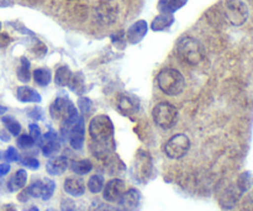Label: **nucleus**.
<instances>
[{
    "instance_id": "nucleus-26",
    "label": "nucleus",
    "mask_w": 253,
    "mask_h": 211,
    "mask_svg": "<svg viewBox=\"0 0 253 211\" xmlns=\"http://www.w3.org/2000/svg\"><path fill=\"white\" fill-rule=\"evenodd\" d=\"M17 78L22 83H27L31 79V72H30V61L26 57H21L20 59V67L16 72Z\"/></svg>"
},
{
    "instance_id": "nucleus-47",
    "label": "nucleus",
    "mask_w": 253,
    "mask_h": 211,
    "mask_svg": "<svg viewBox=\"0 0 253 211\" xmlns=\"http://www.w3.org/2000/svg\"><path fill=\"white\" fill-rule=\"evenodd\" d=\"M2 210L4 211H17L16 208H15V205H12V204L5 205V207L2 208Z\"/></svg>"
},
{
    "instance_id": "nucleus-49",
    "label": "nucleus",
    "mask_w": 253,
    "mask_h": 211,
    "mask_svg": "<svg viewBox=\"0 0 253 211\" xmlns=\"http://www.w3.org/2000/svg\"><path fill=\"white\" fill-rule=\"evenodd\" d=\"M6 111H7V109L5 108V106L0 105V115H4V114L6 113Z\"/></svg>"
},
{
    "instance_id": "nucleus-40",
    "label": "nucleus",
    "mask_w": 253,
    "mask_h": 211,
    "mask_svg": "<svg viewBox=\"0 0 253 211\" xmlns=\"http://www.w3.org/2000/svg\"><path fill=\"white\" fill-rule=\"evenodd\" d=\"M27 115H29L31 119H34V120L39 121L43 118V110H42L41 108H37L36 106V108L30 109V110L27 111Z\"/></svg>"
},
{
    "instance_id": "nucleus-44",
    "label": "nucleus",
    "mask_w": 253,
    "mask_h": 211,
    "mask_svg": "<svg viewBox=\"0 0 253 211\" xmlns=\"http://www.w3.org/2000/svg\"><path fill=\"white\" fill-rule=\"evenodd\" d=\"M9 172H10L9 163H1V165H0V175L4 177V175H6Z\"/></svg>"
},
{
    "instance_id": "nucleus-48",
    "label": "nucleus",
    "mask_w": 253,
    "mask_h": 211,
    "mask_svg": "<svg viewBox=\"0 0 253 211\" xmlns=\"http://www.w3.org/2000/svg\"><path fill=\"white\" fill-rule=\"evenodd\" d=\"M22 211H40V210L37 207H30V208H27V209H24Z\"/></svg>"
},
{
    "instance_id": "nucleus-25",
    "label": "nucleus",
    "mask_w": 253,
    "mask_h": 211,
    "mask_svg": "<svg viewBox=\"0 0 253 211\" xmlns=\"http://www.w3.org/2000/svg\"><path fill=\"white\" fill-rule=\"evenodd\" d=\"M52 74L49 69L47 68H37L34 71V81L37 85L40 86H47L51 83Z\"/></svg>"
},
{
    "instance_id": "nucleus-27",
    "label": "nucleus",
    "mask_w": 253,
    "mask_h": 211,
    "mask_svg": "<svg viewBox=\"0 0 253 211\" xmlns=\"http://www.w3.org/2000/svg\"><path fill=\"white\" fill-rule=\"evenodd\" d=\"M1 121L10 135L15 136V137H17L20 135V132H21V125H20V123L14 116H2Z\"/></svg>"
},
{
    "instance_id": "nucleus-18",
    "label": "nucleus",
    "mask_w": 253,
    "mask_h": 211,
    "mask_svg": "<svg viewBox=\"0 0 253 211\" xmlns=\"http://www.w3.org/2000/svg\"><path fill=\"white\" fill-rule=\"evenodd\" d=\"M118 108L125 115H132V114L137 113L138 110V103L133 96L128 95V94H123L119 98Z\"/></svg>"
},
{
    "instance_id": "nucleus-3",
    "label": "nucleus",
    "mask_w": 253,
    "mask_h": 211,
    "mask_svg": "<svg viewBox=\"0 0 253 211\" xmlns=\"http://www.w3.org/2000/svg\"><path fill=\"white\" fill-rule=\"evenodd\" d=\"M89 136L95 143H111L114 136V124L105 114L94 116L89 123Z\"/></svg>"
},
{
    "instance_id": "nucleus-29",
    "label": "nucleus",
    "mask_w": 253,
    "mask_h": 211,
    "mask_svg": "<svg viewBox=\"0 0 253 211\" xmlns=\"http://www.w3.org/2000/svg\"><path fill=\"white\" fill-rule=\"evenodd\" d=\"M68 86L76 94L83 93L84 89H85V83H84L83 74H82V73L73 74V76H72V78H71V81H69Z\"/></svg>"
},
{
    "instance_id": "nucleus-22",
    "label": "nucleus",
    "mask_w": 253,
    "mask_h": 211,
    "mask_svg": "<svg viewBox=\"0 0 253 211\" xmlns=\"http://www.w3.org/2000/svg\"><path fill=\"white\" fill-rule=\"evenodd\" d=\"M72 76H73V73H72L71 68L67 66H61L59 68H57L56 71V76H54V83H56V85L58 86H67L69 84V81H71Z\"/></svg>"
},
{
    "instance_id": "nucleus-17",
    "label": "nucleus",
    "mask_w": 253,
    "mask_h": 211,
    "mask_svg": "<svg viewBox=\"0 0 253 211\" xmlns=\"http://www.w3.org/2000/svg\"><path fill=\"white\" fill-rule=\"evenodd\" d=\"M16 98L17 100L21 101V103H41L42 98L34 88H30V86L22 85L19 86L16 89Z\"/></svg>"
},
{
    "instance_id": "nucleus-11",
    "label": "nucleus",
    "mask_w": 253,
    "mask_h": 211,
    "mask_svg": "<svg viewBox=\"0 0 253 211\" xmlns=\"http://www.w3.org/2000/svg\"><path fill=\"white\" fill-rule=\"evenodd\" d=\"M44 157H54L61 150V141H59L58 133L54 130L47 131L46 135H42L41 143L39 146Z\"/></svg>"
},
{
    "instance_id": "nucleus-5",
    "label": "nucleus",
    "mask_w": 253,
    "mask_h": 211,
    "mask_svg": "<svg viewBox=\"0 0 253 211\" xmlns=\"http://www.w3.org/2000/svg\"><path fill=\"white\" fill-rule=\"evenodd\" d=\"M224 14L232 26H241L249 19V7L242 0H225Z\"/></svg>"
},
{
    "instance_id": "nucleus-7",
    "label": "nucleus",
    "mask_w": 253,
    "mask_h": 211,
    "mask_svg": "<svg viewBox=\"0 0 253 211\" xmlns=\"http://www.w3.org/2000/svg\"><path fill=\"white\" fill-rule=\"evenodd\" d=\"M94 17L98 24L103 26H109L116 21L119 15L118 4L113 0H100L94 5Z\"/></svg>"
},
{
    "instance_id": "nucleus-20",
    "label": "nucleus",
    "mask_w": 253,
    "mask_h": 211,
    "mask_svg": "<svg viewBox=\"0 0 253 211\" xmlns=\"http://www.w3.org/2000/svg\"><path fill=\"white\" fill-rule=\"evenodd\" d=\"M27 183V172L25 169H19L7 182V189L9 192L15 193L17 190L24 189Z\"/></svg>"
},
{
    "instance_id": "nucleus-38",
    "label": "nucleus",
    "mask_w": 253,
    "mask_h": 211,
    "mask_svg": "<svg viewBox=\"0 0 253 211\" xmlns=\"http://www.w3.org/2000/svg\"><path fill=\"white\" fill-rule=\"evenodd\" d=\"M32 51H34V53L36 54L37 57H43L44 54L47 53V47L44 46L41 41L36 40V41H35L34 49H32Z\"/></svg>"
},
{
    "instance_id": "nucleus-50",
    "label": "nucleus",
    "mask_w": 253,
    "mask_h": 211,
    "mask_svg": "<svg viewBox=\"0 0 253 211\" xmlns=\"http://www.w3.org/2000/svg\"><path fill=\"white\" fill-rule=\"evenodd\" d=\"M30 2H41V1H44V0H29Z\"/></svg>"
},
{
    "instance_id": "nucleus-21",
    "label": "nucleus",
    "mask_w": 253,
    "mask_h": 211,
    "mask_svg": "<svg viewBox=\"0 0 253 211\" xmlns=\"http://www.w3.org/2000/svg\"><path fill=\"white\" fill-rule=\"evenodd\" d=\"M174 22V16L170 14H160L153 19L152 24H151V29L156 32L165 31V30L169 29Z\"/></svg>"
},
{
    "instance_id": "nucleus-14",
    "label": "nucleus",
    "mask_w": 253,
    "mask_h": 211,
    "mask_svg": "<svg viewBox=\"0 0 253 211\" xmlns=\"http://www.w3.org/2000/svg\"><path fill=\"white\" fill-rule=\"evenodd\" d=\"M63 189L73 198H79L85 193V183L79 177H68L64 180Z\"/></svg>"
},
{
    "instance_id": "nucleus-51",
    "label": "nucleus",
    "mask_w": 253,
    "mask_h": 211,
    "mask_svg": "<svg viewBox=\"0 0 253 211\" xmlns=\"http://www.w3.org/2000/svg\"><path fill=\"white\" fill-rule=\"evenodd\" d=\"M46 211H56V210H54V209H47Z\"/></svg>"
},
{
    "instance_id": "nucleus-6",
    "label": "nucleus",
    "mask_w": 253,
    "mask_h": 211,
    "mask_svg": "<svg viewBox=\"0 0 253 211\" xmlns=\"http://www.w3.org/2000/svg\"><path fill=\"white\" fill-rule=\"evenodd\" d=\"M133 177L137 179V182L146 183L150 179L153 170L152 157L150 153L145 150H138L133 161Z\"/></svg>"
},
{
    "instance_id": "nucleus-1",
    "label": "nucleus",
    "mask_w": 253,
    "mask_h": 211,
    "mask_svg": "<svg viewBox=\"0 0 253 211\" xmlns=\"http://www.w3.org/2000/svg\"><path fill=\"white\" fill-rule=\"evenodd\" d=\"M177 54L183 63L198 66L204 61L205 49L199 40L192 36H184L178 41Z\"/></svg>"
},
{
    "instance_id": "nucleus-30",
    "label": "nucleus",
    "mask_w": 253,
    "mask_h": 211,
    "mask_svg": "<svg viewBox=\"0 0 253 211\" xmlns=\"http://www.w3.org/2000/svg\"><path fill=\"white\" fill-rule=\"evenodd\" d=\"M54 189H56V183L53 182L49 178H44L43 179V190H42L41 199L43 202H47V200L51 199L54 194Z\"/></svg>"
},
{
    "instance_id": "nucleus-24",
    "label": "nucleus",
    "mask_w": 253,
    "mask_h": 211,
    "mask_svg": "<svg viewBox=\"0 0 253 211\" xmlns=\"http://www.w3.org/2000/svg\"><path fill=\"white\" fill-rule=\"evenodd\" d=\"M71 169L73 170L77 175H85L91 172V169H93V163L89 160L74 161L71 165Z\"/></svg>"
},
{
    "instance_id": "nucleus-39",
    "label": "nucleus",
    "mask_w": 253,
    "mask_h": 211,
    "mask_svg": "<svg viewBox=\"0 0 253 211\" xmlns=\"http://www.w3.org/2000/svg\"><path fill=\"white\" fill-rule=\"evenodd\" d=\"M61 211H77L76 203L69 198L63 199L61 203Z\"/></svg>"
},
{
    "instance_id": "nucleus-16",
    "label": "nucleus",
    "mask_w": 253,
    "mask_h": 211,
    "mask_svg": "<svg viewBox=\"0 0 253 211\" xmlns=\"http://www.w3.org/2000/svg\"><path fill=\"white\" fill-rule=\"evenodd\" d=\"M242 195L244 194L240 192L236 184L231 185V187H229L222 193V197L220 198V204H221L224 209H232L237 204V202H239Z\"/></svg>"
},
{
    "instance_id": "nucleus-8",
    "label": "nucleus",
    "mask_w": 253,
    "mask_h": 211,
    "mask_svg": "<svg viewBox=\"0 0 253 211\" xmlns=\"http://www.w3.org/2000/svg\"><path fill=\"white\" fill-rule=\"evenodd\" d=\"M190 150V140L185 133L172 136L165 145V153L170 160H180Z\"/></svg>"
},
{
    "instance_id": "nucleus-12",
    "label": "nucleus",
    "mask_w": 253,
    "mask_h": 211,
    "mask_svg": "<svg viewBox=\"0 0 253 211\" xmlns=\"http://www.w3.org/2000/svg\"><path fill=\"white\" fill-rule=\"evenodd\" d=\"M148 31V25L145 20H138V21L133 22L126 31L125 37L127 40L128 43L137 44L145 39Z\"/></svg>"
},
{
    "instance_id": "nucleus-55",
    "label": "nucleus",
    "mask_w": 253,
    "mask_h": 211,
    "mask_svg": "<svg viewBox=\"0 0 253 211\" xmlns=\"http://www.w3.org/2000/svg\"><path fill=\"white\" fill-rule=\"evenodd\" d=\"M251 2H252V4H253V0H251Z\"/></svg>"
},
{
    "instance_id": "nucleus-2",
    "label": "nucleus",
    "mask_w": 253,
    "mask_h": 211,
    "mask_svg": "<svg viewBox=\"0 0 253 211\" xmlns=\"http://www.w3.org/2000/svg\"><path fill=\"white\" fill-rule=\"evenodd\" d=\"M157 85L168 96H177L185 89V78L178 69L165 68L157 74Z\"/></svg>"
},
{
    "instance_id": "nucleus-54",
    "label": "nucleus",
    "mask_w": 253,
    "mask_h": 211,
    "mask_svg": "<svg viewBox=\"0 0 253 211\" xmlns=\"http://www.w3.org/2000/svg\"><path fill=\"white\" fill-rule=\"evenodd\" d=\"M0 30H1V22H0Z\"/></svg>"
},
{
    "instance_id": "nucleus-19",
    "label": "nucleus",
    "mask_w": 253,
    "mask_h": 211,
    "mask_svg": "<svg viewBox=\"0 0 253 211\" xmlns=\"http://www.w3.org/2000/svg\"><path fill=\"white\" fill-rule=\"evenodd\" d=\"M188 0H160L157 4V10L161 14L173 15L175 11L185 6Z\"/></svg>"
},
{
    "instance_id": "nucleus-13",
    "label": "nucleus",
    "mask_w": 253,
    "mask_h": 211,
    "mask_svg": "<svg viewBox=\"0 0 253 211\" xmlns=\"http://www.w3.org/2000/svg\"><path fill=\"white\" fill-rule=\"evenodd\" d=\"M141 199H142L141 193L137 189H133L132 188V189L126 190L125 194L123 195V198H121V200L118 204L120 205L123 211H136L140 207Z\"/></svg>"
},
{
    "instance_id": "nucleus-46",
    "label": "nucleus",
    "mask_w": 253,
    "mask_h": 211,
    "mask_svg": "<svg viewBox=\"0 0 253 211\" xmlns=\"http://www.w3.org/2000/svg\"><path fill=\"white\" fill-rule=\"evenodd\" d=\"M12 1L11 0H0V7H7L11 6Z\"/></svg>"
},
{
    "instance_id": "nucleus-33",
    "label": "nucleus",
    "mask_w": 253,
    "mask_h": 211,
    "mask_svg": "<svg viewBox=\"0 0 253 211\" xmlns=\"http://www.w3.org/2000/svg\"><path fill=\"white\" fill-rule=\"evenodd\" d=\"M29 128H30L29 135L31 136L32 140L35 141V143H36L37 146H40V143H41V140H42V133H41V130H40L39 125H37V124H30Z\"/></svg>"
},
{
    "instance_id": "nucleus-4",
    "label": "nucleus",
    "mask_w": 253,
    "mask_h": 211,
    "mask_svg": "<svg viewBox=\"0 0 253 211\" xmlns=\"http://www.w3.org/2000/svg\"><path fill=\"white\" fill-rule=\"evenodd\" d=\"M152 118L156 125L162 130H170L174 127L178 120V110L169 103H158L152 110Z\"/></svg>"
},
{
    "instance_id": "nucleus-42",
    "label": "nucleus",
    "mask_w": 253,
    "mask_h": 211,
    "mask_svg": "<svg viewBox=\"0 0 253 211\" xmlns=\"http://www.w3.org/2000/svg\"><path fill=\"white\" fill-rule=\"evenodd\" d=\"M244 211H253V193H251V194L245 199Z\"/></svg>"
},
{
    "instance_id": "nucleus-36",
    "label": "nucleus",
    "mask_w": 253,
    "mask_h": 211,
    "mask_svg": "<svg viewBox=\"0 0 253 211\" xmlns=\"http://www.w3.org/2000/svg\"><path fill=\"white\" fill-rule=\"evenodd\" d=\"M78 108L83 114H88L91 109L90 99L85 98V96H81L78 99Z\"/></svg>"
},
{
    "instance_id": "nucleus-41",
    "label": "nucleus",
    "mask_w": 253,
    "mask_h": 211,
    "mask_svg": "<svg viewBox=\"0 0 253 211\" xmlns=\"http://www.w3.org/2000/svg\"><path fill=\"white\" fill-rule=\"evenodd\" d=\"M11 42V37L6 32H0V49L6 48Z\"/></svg>"
},
{
    "instance_id": "nucleus-9",
    "label": "nucleus",
    "mask_w": 253,
    "mask_h": 211,
    "mask_svg": "<svg viewBox=\"0 0 253 211\" xmlns=\"http://www.w3.org/2000/svg\"><path fill=\"white\" fill-rule=\"evenodd\" d=\"M77 114H79L77 108L67 98H57L49 106V115L54 121H58L59 124H62L72 116L77 115Z\"/></svg>"
},
{
    "instance_id": "nucleus-31",
    "label": "nucleus",
    "mask_w": 253,
    "mask_h": 211,
    "mask_svg": "<svg viewBox=\"0 0 253 211\" xmlns=\"http://www.w3.org/2000/svg\"><path fill=\"white\" fill-rule=\"evenodd\" d=\"M26 190L31 198H41L42 190H43V179H39L32 182L31 184L26 188Z\"/></svg>"
},
{
    "instance_id": "nucleus-53",
    "label": "nucleus",
    "mask_w": 253,
    "mask_h": 211,
    "mask_svg": "<svg viewBox=\"0 0 253 211\" xmlns=\"http://www.w3.org/2000/svg\"><path fill=\"white\" fill-rule=\"evenodd\" d=\"M68 1H78V0H68Z\"/></svg>"
},
{
    "instance_id": "nucleus-43",
    "label": "nucleus",
    "mask_w": 253,
    "mask_h": 211,
    "mask_svg": "<svg viewBox=\"0 0 253 211\" xmlns=\"http://www.w3.org/2000/svg\"><path fill=\"white\" fill-rule=\"evenodd\" d=\"M30 198H31V197H30L26 189L21 190V192L19 193V195H17V200H19V202H21V203H26L27 200L30 199Z\"/></svg>"
},
{
    "instance_id": "nucleus-37",
    "label": "nucleus",
    "mask_w": 253,
    "mask_h": 211,
    "mask_svg": "<svg viewBox=\"0 0 253 211\" xmlns=\"http://www.w3.org/2000/svg\"><path fill=\"white\" fill-rule=\"evenodd\" d=\"M24 167L31 168V169H37L40 167V162L34 157H24L22 160L19 161Z\"/></svg>"
},
{
    "instance_id": "nucleus-32",
    "label": "nucleus",
    "mask_w": 253,
    "mask_h": 211,
    "mask_svg": "<svg viewBox=\"0 0 253 211\" xmlns=\"http://www.w3.org/2000/svg\"><path fill=\"white\" fill-rule=\"evenodd\" d=\"M16 145L21 150H30L36 143H35V141L32 140V137L30 135H20L16 140Z\"/></svg>"
},
{
    "instance_id": "nucleus-23",
    "label": "nucleus",
    "mask_w": 253,
    "mask_h": 211,
    "mask_svg": "<svg viewBox=\"0 0 253 211\" xmlns=\"http://www.w3.org/2000/svg\"><path fill=\"white\" fill-rule=\"evenodd\" d=\"M253 185V174L250 170H246V172H242L241 174L239 175L236 182V187L239 188L240 192L242 194L249 192Z\"/></svg>"
},
{
    "instance_id": "nucleus-34",
    "label": "nucleus",
    "mask_w": 253,
    "mask_h": 211,
    "mask_svg": "<svg viewBox=\"0 0 253 211\" xmlns=\"http://www.w3.org/2000/svg\"><path fill=\"white\" fill-rule=\"evenodd\" d=\"M4 158L6 162H19L20 155L15 147H9L4 153Z\"/></svg>"
},
{
    "instance_id": "nucleus-35",
    "label": "nucleus",
    "mask_w": 253,
    "mask_h": 211,
    "mask_svg": "<svg viewBox=\"0 0 253 211\" xmlns=\"http://www.w3.org/2000/svg\"><path fill=\"white\" fill-rule=\"evenodd\" d=\"M111 41H113V43L115 44L116 47H119V48H124L126 42V37H125V34H124V31H119L116 32V34H114L113 36H111Z\"/></svg>"
},
{
    "instance_id": "nucleus-52",
    "label": "nucleus",
    "mask_w": 253,
    "mask_h": 211,
    "mask_svg": "<svg viewBox=\"0 0 253 211\" xmlns=\"http://www.w3.org/2000/svg\"><path fill=\"white\" fill-rule=\"evenodd\" d=\"M1 157H2V153L0 152V160H1Z\"/></svg>"
},
{
    "instance_id": "nucleus-10",
    "label": "nucleus",
    "mask_w": 253,
    "mask_h": 211,
    "mask_svg": "<svg viewBox=\"0 0 253 211\" xmlns=\"http://www.w3.org/2000/svg\"><path fill=\"white\" fill-rule=\"evenodd\" d=\"M126 192V184L123 179L114 178L109 180L106 185H104L103 189V198L105 202L111 203V204H118L121 200L123 195Z\"/></svg>"
},
{
    "instance_id": "nucleus-28",
    "label": "nucleus",
    "mask_w": 253,
    "mask_h": 211,
    "mask_svg": "<svg viewBox=\"0 0 253 211\" xmlns=\"http://www.w3.org/2000/svg\"><path fill=\"white\" fill-rule=\"evenodd\" d=\"M104 185H105V182H104L103 175L94 174L89 178L88 189L89 192L93 193V194H99L100 192H103Z\"/></svg>"
},
{
    "instance_id": "nucleus-45",
    "label": "nucleus",
    "mask_w": 253,
    "mask_h": 211,
    "mask_svg": "<svg viewBox=\"0 0 253 211\" xmlns=\"http://www.w3.org/2000/svg\"><path fill=\"white\" fill-rule=\"evenodd\" d=\"M0 140L4 141V142H9L10 135L7 133V130H2V128H0Z\"/></svg>"
},
{
    "instance_id": "nucleus-15",
    "label": "nucleus",
    "mask_w": 253,
    "mask_h": 211,
    "mask_svg": "<svg viewBox=\"0 0 253 211\" xmlns=\"http://www.w3.org/2000/svg\"><path fill=\"white\" fill-rule=\"evenodd\" d=\"M69 167V162L67 160V157L64 156H54L51 157V160L47 162L46 165V170L49 175H62Z\"/></svg>"
}]
</instances>
